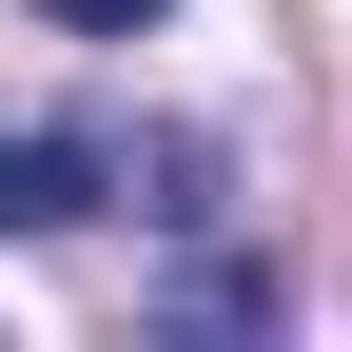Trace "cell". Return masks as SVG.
<instances>
[{
    "instance_id": "6da1fadb",
    "label": "cell",
    "mask_w": 352,
    "mask_h": 352,
    "mask_svg": "<svg viewBox=\"0 0 352 352\" xmlns=\"http://www.w3.org/2000/svg\"><path fill=\"white\" fill-rule=\"evenodd\" d=\"M78 215H98V157L39 138V118H0V235H78Z\"/></svg>"
},
{
    "instance_id": "7a4b0ae2",
    "label": "cell",
    "mask_w": 352,
    "mask_h": 352,
    "mask_svg": "<svg viewBox=\"0 0 352 352\" xmlns=\"http://www.w3.org/2000/svg\"><path fill=\"white\" fill-rule=\"evenodd\" d=\"M39 20H78V39H138V20H157V0H39Z\"/></svg>"
}]
</instances>
